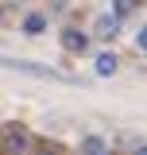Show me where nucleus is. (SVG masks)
<instances>
[{"label": "nucleus", "mask_w": 147, "mask_h": 155, "mask_svg": "<svg viewBox=\"0 0 147 155\" xmlns=\"http://www.w3.org/2000/svg\"><path fill=\"white\" fill-rule=\"evenodd\" d=\"M81 147H85L89 155H105V151H109V143H105L101 136H89V140H81Z\"/></svg>", "instance_id": "39448f33"}, {"label": "nucleus", "mask_w": 147, "mask_h": 155, "mask_svg": "<svg viewBox=\"0 0 147 155\" xmlns=\"http://www.w3.org/2000/svg\"><path fill=\"white\" fill-rule=\"evenodd\" d=\"M4 147H8V151H23V147H31V140L8 124V128H4Z\"/></svg>", "instance_id": "7ed1b4c3"}, {"label": "nucleus", "mask_w": 147, "mask_h": 155, "mask_svg": "<svg viewBox=\"0 0 147 155\" xmlns=\"http://www.w3.org/2000/svg\"><path fill=\"white\" fill-rule=\"evenodd\" d=\"M136 43H139V51H147V27L139 31V39H136Z\"/></svg>", "instance_id": "1a4fd4ad"}, {"label": "nucleus", "mask_w": 147, "mask_h": 155, "mask_svg": "<svg viewBox=\"0 0 147 155\" xmlns=\"http://www.w3.org/2000/svg\"><path fill=\"white\" fill-rule=\"evenodd\" d=\"M43 27H47V16H39V12H31V16L23 19V31L27 35H43Z\"/></svg>", "instance_id": "20e7f679"}, {"label": "nucleus", "mask_w": 147, "mask_h": 155, "mask_svg": "<svg viewBox=\"0 0 147 155\" xmlns=\"http://www.w3.org/2000/svg\"><path fill=\"white\" fill-rule=\"evenodd\" d=\"M97 74H101V78L116 74V54H101V58H97Z\"/></svg>", "instance_id": "423d86ee"}, {"label": "nucleus", "mask_w": 147, "mask_h": 155, "mask_svg": "<svg viewBox=\"0 0 147 155\" xmlns=\"http://www.w3.org/2000/svg\"><path fill=\"white\" fill-rule=\"evenodd\" d=\"M139 4H143V0H112V12H116V16H132Z\"/></svg>", "instance_id": "0eeeda50"}, {"label": "nucleus", "mask_w": 147, "mask_h": 155, "mask_svg": "<svg viewBox=\"0 0 147 155\" xmlns=\"http://www.w3.org/2000/svg\"><path fill=\"white\" fill-rule=\"evenodd\" d=\"M116 27H120V16H116V12H112V16H97L93 35H97V39H112V35H116Z\"/></svg>", "instance_id": "f257e3e1"}, {"label": "nucleus", "mask_w": 147, "mask_h": 155, "mask_svg": "<svg viewBox=\"0 0 147 155\" xmlns=\"http://www.w3.org/2000/svg\"><path fill=\"white\" fill-rule=\"evenodd\" d=\"M62 47H66V51H70V54H81V51H85V47H89V39L81 35V31H62Z\"/></svg>", "instance_id": "f03ea898"}, {"label": "nucleus", "mask_w": 147, "mask_h": 155, "mask_svg": "<svg viewBox=\"0 0 147 155\" xmlns=\"http://www.w3.org/2000/svg\"><path fill=\"white\" fill-rule=\"evenodd\" d=\"M120 147H128V151H143V155H147V143L139 140V136H124V140H120Z\"/></svg>", "instance_id": "6e6552de"}]
</instances>
